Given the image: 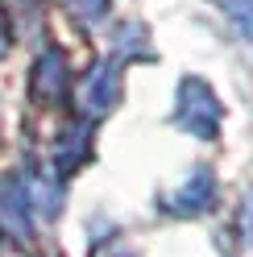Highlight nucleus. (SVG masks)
I'll list each match as a JSON object with an SVG mask.
<instances>
[{"label":"nucleus","mask_w":253,"mask_h":257,"mask_svg":"<svg viewBox=\"0 0 253 257\" xmlns=\"http://www.w3.org/2000/svg\"><path fill=\"white\" fill-rule=\"evenodd\" d=\"M179 120L199 137H216L220 128V100L216 91L203 83V79H187L183 83V108H179Z\"/></svg>","instance_id":"obj_1"},{"label":"nucleus","mask_w":253,"mask_h":257,"mask_svg":"<svg viewBox=\"0 0 253 257\" xmlns=\"http://www.w3.org/2000/svg\"><path fill=\"white\" fill-rule=\"evenodd\" d=\"M212 199H216V179H212L208 170H195L191 179L183 183V191L170 199V207L183 212V216H199V212H208V207H212Z\"/></svg>","instance_id":"obj_2"},{"label":"nucleus","mask_w":253,"mask_h":257,"mask_svg":"<svg viewBox=\"0 0 253 257\" xmlns=\"http://www.w3.org/2000/svg\"><path fill=\"white\" fill-rule=\"evenodd\" d=\"M241 236L245 245H253V187L245 191V203H241Z\"/></svg>","instance_id":"obj_4"},{"label":"nucleus","mask_w":253,"mask_h":257,"mask_svg":"<svg viewBox=\"0 0 253 257\" xmlns=\"http://www.w3.org/2000/svg\"><path fill=\"white\" fill-rule=\"evenodd\" d=\"M112 95H116V75L108 71V67H100L96 79H87V104L96 108V112H104L108 104H112Z\"/></svg>","instance_id":"obj_3"}]
</instances>
